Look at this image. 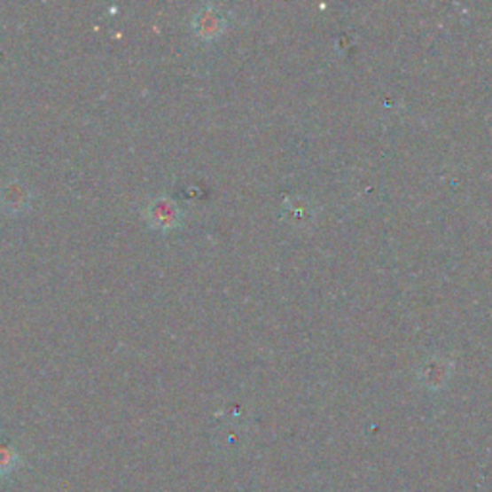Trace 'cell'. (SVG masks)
<instances>
[{"label": "cell", "mask_w": 492, "mask_h": 492, "mask_svg": "<svg viewBox=\"0 0 492 492\" xmlns=\"http://www.w3.org/2000/svg\"><path fill=\"white\" fill-rule=\"evenodd\" d=\"M148 220L154 227L168 229L174 227L179 220V210L176 208V204L169 199H158L151 206H148Z\"/></svg>", "instance_id": "obj_1"}, {"label": "cell", "mask_w": 492, "mask_h": 492, "mask_svg": "<svg viewBox=\"0 0 492 492\" xmlns=\"http://www.w3.org/2000/svg\"><path fill=\"white\" fill-rule=\"evenodd\" d=\"M20 464V456L14 449H10L6 444H0V475L12 473Z\"/></svg>", "instance_id": "obj_3"}, {"label": "cell", "mask_w": 492, "mask_h": 492, "mask_svg": "<svg viewBox=\"0 0 492 492\" xmlns=\"http://www.w3.org/2000/svg\"><path fill=\"white\" fill-rule=\"evenodd\" d=\"M194 26H197L199 35L212 37V35H215V33H220V16L210 12V10H206V12L197 16Z\"/></svg>", "instance_id": "obj_2"}]
</instances>
